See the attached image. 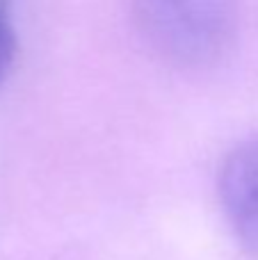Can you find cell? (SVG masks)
I'll list each match as a JSON object with an SVG mask.
<instances>
[{"mask_svg":"<svg viewBox=\"0 0 258 260\" xmlns=\"http://www.w3.org/2000/svg\"><path fill=\"white\" fill-rule=\"evenodd\" d=\"M133 18L153 53L176 67H206L236 37V0H133Z\"/></svg>","mask_w":258,"mask_h":260,"instance_id":"6da1fadb","label":"cell"},{"mask_svg":"<svg viewBox=\"0 0 258 260\" xmlns=\"http://www.w3.org/2000/svg\"><path fill=\"white\" fill-rule=\"evenodd\" d=\"M219 201L238 242L258 260V137L227 155L219 171Z\"/></svg>","mask_w":258,"mask_h":260,"instance_id":"7a4b0ae2","label":"cell"},{"mask_svg":"<svg viewBox=\"0 0 258 260\" xmlns=\"http://www.w3.org/2000/svg\"><path fill=\"white\" fill-rule=\"evenodd\" d=\"M18 53L16 27L12 18V0H0V87L7 82Z\"/></svg>","mask_w":258,"mask_h":260,"instance_id":"3957f363","label":"cell"}]
</instances>
